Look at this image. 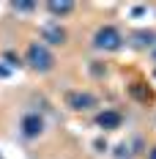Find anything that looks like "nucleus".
I'll return each instance as SVG.
<instances>
[{"label":"nucleus","mask_w":156,"mask_h":159,"mask_svg":"<svg viewBox=\"0 0 156 159\" xmlns=\"http://www.w3.org/2000/svg\"><path fill=\"white\" fill-rule=\"evenodd\" d=\"M19 132H22V137H38L41 132H44V118L38 115V112H28V115H22V124H19Z\"/></svg>","instance_id":"4"},{"label":"nucleus","mask_w":156,"mask_h":159,"mask_svg":"<svg viewBox=\"0 0 156 159\" xmlns=\"http://www.w3.org/2000/svg\"><path fill=\"white\" fill-rule=\"evenodd\" d=\"M6 61L11 66H19V58H14V52H6Z\"/></svg>","instance_id":"10"},{"label":"nucleus","mask_w":156,"mask_h":159,"mask_svg":"<svg viewBox=\"0 0 156 159\" xmlns=\"http://www.w3.org/2000/svg\"><path fill=\"white\" fill-rule=\"evenodd\" d=\"M41 39L47 44H63L66 41V30H63L60 25H44L41 28Z\"/></svg>","instance_id":"6"},{"label":"nucleus","mask_w":156,"mask_h":159,"mask_svg":"<svg viewBox=\"0 0 156 159\" xmlns=\"http://www.w3.org/2000/svg\"><path fill=\"white\" fill-rule=\"evenodd\" d=\"M47 11L49 14H55V16H66V14H71L74 11V3H69V0H52V3H47Z\"/></svg>","instance_id":"7"},{"label":"nucleus","mask_w":156,"mask_h":159,"mask_svg":"<svg viewBox=\"0 0 156 159\" xmlns=\"http://www.w3.org/2000/svg\"><path fill=\"white\" fill-rule=\"evenodd\" d=\"M134 39H137V44H140V47H151L156 36H154L151 30H148V33H145V30H140V33H134Z\"/></svg>","instance_id":"8"},{"label":"nucleus","mask_w":156,"mask_h":159,"mask_svg":"<svg viewBox=\"0 0 156 159\" xmlns=\"http://www.w3.org/2000/svg\"><path fill=\"white\" fill-rule=\"evenodd\" d=\"M154 55H156V44H154Z\"/></svg>","instance_id":"12"},{"label":"nucleus","mask_w":156,"mask_h":159,"mask_svg":"<svg viewBox=\"0 0 156 159\" xmlns=\"http://www.w3.org/2000/svg\"><path fill=\"white\" fill-rule=\"evenodd\" d=\"M25 63L30 66L33 71H38V74H44V71H52L55 69V55L49 52L47 44H41V41H33L28 52H25Z\"/></svg>","instance_id":"1"},{"label":"nucleus","mask_w":156,"mask_h":159,"mask_svg":"<svg viewBox=\"0 0 156 159\" xmlns=\"http://www.w3.org/2000/svg\"><path fill=\"white\" fill-rule=\"evenodd\" d=\"M148 159H156V148H154V151H151V157H148Z\"/></svg>","instance_id":"11"},{"label":"nucleus","mask_w":156,"mask_h":159,"mask_svg":"<svg viewBox=\"0 0 156 159\" xmlns=\"http://www.w3.org/2000/svg\"><path fill=\"white\" fill-rule=\"evenodd\" d=\"M66 104H69L71 110L82 112V110L96 107V104H99V99H96L93 93H88V91H69V93H66Z\"/></svg>","instance_id":"3"},{"label":"nucleus","mask_w":156,"mask_h":159,"mask_svg":"<svg viewBox=\"0 0 156 159\" xmlns=\"http://www.w3.org/2000/svg\"><path fill=\"white\" fill-rule=\"evenodd\" d=\"M93 47L101 49V52H115V49L123 47V36L115 25H101L93 33Z\"/></svg>","instance_id":"2"},{"label":"nucleus","mask_w":156,"mask_h":159,"mask_svg":"<svg viewBox=\"0 0 156 159\" xmlns=\"http://www.w3.org/2000/svg\"><path fill=\"white\" fill-rule=\"evenodd\" d=\"M36 8V3H14V11H22V14H28Z\"/></svg>","instance_id":"9"},{"label":"nucleus","mask_w":156,"mask_h":159,"mask_svg":"<svg viewBox=\"0 0 156 159\" xmlns=\"http://www.w3.org/2000/svg\"><path fill=\"white\" fill-rule=\"evenodd\" d=\"M154 77H156V74H154Z\"/></svg>","instance_id":"13"},{"label":"nucleus","mask_w":156,"mask_h":159,"mask_svg":"<svg viewBox=\"0 0 156 159\" xmlns=\"http://www.w3.org/2000/svg\"><path fill=\"white\" fill-rule=\"evenodd\" d=\"M96 124L101 129H118L121 124H123V115L118 110H104V112H99L96 115Z\"/></svg>","instance_id":"5"}]
</instances>
